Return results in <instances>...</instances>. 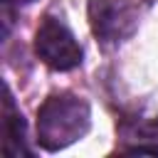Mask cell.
Returning a JSON list of instances; mask_svg holds the SVG:
<instances>
[{
    "label": "cell",
    "instance_id": "1",
    "mask_svg": "<svg viewBox=\"0 0 158 158\" xmlns=\"http://www.w3.org/2000/svg\"><path fill=\"white\" fill-rule=\"evenodd\" d=\"M89 131V106L72 94L49 96L37 111V141L47 151H62Z\"/></svg>",
    "mask_w": 158,
    "mask_h": 158
},
{
    "label": "cell",
    "instance_id": "4",
    "mask_svg": "<svg viewBox=\"0 0 158 158\" xmlns=\"http://www.w3.org/2000/svg\"><path fill=\"white\" fill-rule=\"evenodd\" d=\"M15 2H32V0H15Z\"/></svg>",
    "mask_w": 158,
    "mask_h": 158
},
{
    "label": "cell",
    "instance_id": "2",
    "mask_svg": "<svg viewBox=\"0 0 158 158\" xmlns=\"http://www.w3.org/2000/svg\"><path fill=\"white\" fill-rule=\"evenodd\" d=\"M35 52L37 57L57 69V72H67L79 67L81 62V47L74 40V35L57 20H44L35 35Z\"/></svg>",
    "mask_w": 158,
    "mask_h": 158
},
{
    "label": "cell",
    "instance_id": "3",
    "mask_svg": "<svg viewBox=\"0 0 158 158\" xmlns=\"http://www.w3.org/2000/svg\"><path fill=\"white\" fill-rule=\"evenodd\" d=\"M138 15L126 0H89V25L104 42H118L133 32Z\"/></svg>",
    "mask_w": 158,
    "mask_h": 158
}]
</instances>
